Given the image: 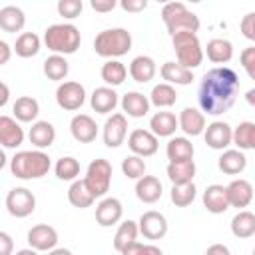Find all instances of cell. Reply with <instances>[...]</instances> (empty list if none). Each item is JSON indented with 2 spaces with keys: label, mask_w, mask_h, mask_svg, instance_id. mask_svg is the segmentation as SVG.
<instances>
[{
  "label": "cell",
  "mask_w": 255,
  "mask_h": 255,
  "mask_svg": "<svg viewBox=\"0 0 255 255\" xmlns=\"http://www.w3.org/2000/svg\"><path fill=\"white\" fill-rule=\"evenodd\" d=\"M112 163L104 157H98L94 161H90L86 175H84V185L88 187V191L96 197H104L110 191V183H112Z\"/></svg>",
  "instance_id": "obj_7"
},
{
  "label": "cell",
  "mask_w": 255,
  "mask_h": 255,
  "mask_svg": "<svg viewBox=\"0 0 255 255\" xmlns=\"http://www.w3.org/2000/svg\"><path fill=\"white\" fill-rule=\"evenodd\" d=\"M245 100H247L249 106H255V88H251V90L245 94Z\"/></svg>",
  "instance_id": "obj_56"
},
{
  "label": "cell",
  "mask_w": 255,
  "mask_h": 255,
  "mask_svg": "<svg viewBox=\"0 0 255 255\" xmlns=\"http://www.w3.org/2000/svg\"><path fill=\"white\" fill-rule=\"evenodd\" d=\"M8 100H10V88L0 80V108H4L8 104Z\"/></svg>",
  "instance_id": "obj_54"
},
{
  "label": "cell",
  "mask_w": 255,
  "mask_h": 255,
  "mask_svg": "<svg viewBox=\"0 0 255 255\" xmlns=\"http://www.w3.org/2000/svg\"><path fill=\"white\" fill-rule=\"evenodd\" d=\"M137 231H139L145 239L157 241V239L165 237V233H167V219H165L163 213L149 209V211L141 213V217H139V221H137Z\"/></svg>",
  "instance_id": "obj_10"
},
{
  "label": "cell",
  "mask_w": 255,
  "mask_h": 255,
  "mask_svg": "<svg viewBox=\"0 0 255 255\" xmlns=\"http://www.w3.org/2000/svg\"><path fill=\"white\" fill-rule=\"evenodd\" d=\"M197 195V189H195V183L189 181V183H181V185H171V191H169V199L175 207H187L193 203Z\"/></svg>",
  "instance_id": "obj_42"
},
{
  "label": "cell",
  "mask_w": 255,
  "mask_h": 255,
  "mask_svg": "<svg viewBox=\"0 0 255 255\" xmlns=\"http://www.w3.org/2000/svg\"><path fill=\"white\" fill-rule=\"evenodd\" d=\"M70 72V64L64 56H58V54H52L44 60V76L52 82H62L66 80Z\"/></svg>",
  "instance_id": "obj_37"
},
{
  "label": "cell",
  "mask_w": 255,
  "mask_h": 255,
  "mask_svg": "<svg viewBox=\"0 0 255 255\" xmlns=\"http://www.w3.org/2000/svg\"><path fill=\"white\" fill-rule=\"evenodd\" d=\"M149 104L155 106V108H171L175 102H177V92L173 86L161 82V84H155L151 88V94H149Z\"/></svg>",
  "instance_id": "obj_38"
},
{
  "label": "cell",
  "mask_w": 255,
  "mask_h": 255,
  "mask_svg": "<svg viewBox=\"0 0 255 255\" xmlns=\"http://www.w3.org/2000/svg\"><path fill=\"white\" fill-rule=\"evenodd\" d=\"M52 167L50 155L42 149H24L10 159V171L18 179H40Z\"/></svg>",
  "instance_id": "obj_2"
},
{
  "label": "cell",
  "mask_w": 255,
  "mask_h": 255,
  "mask_svg": "<svg viewBox=\"0 0 255 255\" xmlns=\"http://www.w3.org/2000/svg\"><path fill=\"white\" fill-rule=\"evenodd\" d=\"M100 76H102V80L108 84V88H114V86L124 84V80L128 78V68H126L120 60H108V62L102 66Z\"/></svg>",
  "instance_id": "obj_39"
},
{
  "label": "cell",
  "mask_w": 255,
  "mask_h": 255,
  "mask_svg": "<svg viewBox=\"0 0 255 255\" xmlns=\"http://www.w3.org/2000/svg\"><path fill=\"white\" fill-rule=\"evenodd\" d=\"M70 133L80 143H92L98 137V124L88 114H76L70 122Z\"/></svg>",
  "instance_id": "obj_15"
},
{
  "label": "cell",
  "mask_w": 255,
  "mask_h": 255,
  "mask_svg": "<svg viewBox=\"0 0 255 255\" xmlns=\"http://www.w3.org/2000/svg\"><path fill=\"white\" fill-rule=\"evenodd\" d=\"M12 112H14V120L16 122H22V124H34L38 114H40V104L36 98L32 96H20L14 106H12Z\"/></svg>",
  "instance_id": "obj_29"
},
{
  "label": "cell",
  "mask_w": 255,
  "mask_h": 255,
  "mask_svg": "<svg viewBox=\"0 0 255 255\" xmlns=\"http://www.w3.org/2000/svg\"><path fill=\"white\" fill-rule=\"evenodd\" d=\"M24 128L12 116H0V145L16 149L24 143Z\"/></svg>",
  "instance_id": "obj_18"
},
{
  "label": "cell",
  "mask_w": 255,
  "mask_h": 255,
  "mask_svg": "<svg viewBox=\"0 0 255 255\" xmlns=\"http://www.w3.org/2000/svg\"><path fill=\"white\" fill-rule=\"evenodd\" d=\"M126 135H128V118L122 112L112 114L104 124V131H102L104 143L108 147H120Z\"/></svg>",
  "instance_id": "obj_11"
},
{
  "label": "cell",
  "mask_w": 255,
  "mask_h": 255,
  "mask_svg": "<svg viewBox=\"0 0 255 255\" xmlns=\"http://www.w3.org/2000/svg\"><path fill=\"white\" fill-rule=\"evenodd\" d=\"M118 94L114 88H108V86H102V88H96L90 96V106L96 114H112L118 106Z\"/></svg>",
  "instance_id": "obj_22"
},
{
  "label": "cell",
  "mask_w": 255,
  "mask_h": 255,
  "mask_svg": "<svg viewBox=\"0 0 255 255\" xmlns=\"http://www.w3.org/2000/svg\"><path fill=\"white\" fill-rule=\"evenodd\" d=\"M54 171H56V177L62 181H76V177L80 175V161L72 155H64L56 161Z\"/></svg>",
  "instance_id": "obj_43"
},
{
  "label": "cell",
  "mask_w": 255,
  "mask_h": 255,
  "mask_svg": "<svg viewBox=\"0 0 255 255\" xmlns=\"http://www.w3.org/2000/svg\"><path fill=\"white\" fill-rule=\"evenodd\" d=\"M225 195H227L229 207L243 209L253 201V185H251V181H247L243 177L233 179L229 185H225Z\"/></svg>",
  "instance_id": "obj_16"
},
{
  "label": "cell",
  "mask_w": 255,
  "mask_h": 255,
  "mask_svg": "<svg viewBox=\"0 0 255 255\" xmlns=\"http://www.w3.org/2000/svg\"><path fill=\"white\" fill-rule=\"evenodd\" d=\"M56 10H58V14H60L62 18L74 20V18H78V16L82 14L84 2H82V0H60V2L56 4Z\"/></svg>",
  "instance_id": "obj_45"
},
{
  "label": "cell",
  "mask_w": 255,
  "mask_h": 255,
  "mask_svg": "<svg viewBox=\"0 0 255 255\" xmlns=\"http://www.w3.org/2000/svg\"><path fill=\"white\" fill-rule=\"evenodd\" d=\"M0 255H14V239L0 231Z\"/></svg>",
  "instance_id": "obj_51"
},
{
  "label": "cell",
  "mask_w": 255,
  "mask_h": 255,
  "mask_svg": "<svg viewBox=\"0 0 255 255\" xmlns=\"http://www.w3.org/2000/svg\"><path fill=\"white\" fill-rule=\"evenodd\" d=\"M6 209L12 217H28L36 209V197L28 187H14L6 195Z\"/></svg>",
  "instance_id": "obj_8"
},
{
  "label": "cell",
  "mask_w": 255,
  "mask_h": 255,
  "mask_svg": "<svg viewBox=\"0 0 255 255\" xmlns=\"http://www.w3.org/2000/svg\"><path fill=\"white\" fill-rule=\"evenodd\" d=\"M68 201H70L74 207H78V209H86V207H90L96 199H94V195L88 191V187L84 185V181H82V179H76V181H72V185H70V189H68Z\"/></svg>",
  "instance_id": "obj_41"
},
{
  "label": "cell",
  "mask_w": 255,
  "mask_h": 255,
  "mask_svg": "<svg viewBox=\"0 0 255 255\" xmlns=\"http://www.w3.org/2000/svg\"><path fill=\"white\" fill-rule=\"evenodd\" d=\"M10 58H12V46H10L8 42L0 40V66L8 64V62H10Z\"/></svg>",
  "instance_id": "obj_52"
},
{
  "label": "cell",
  "mask_w": 255,
  "mask_h": 255,
  "mask_svg": "<svg viewBox=\"0 0 255 255\" xmlns=\"http://www.w3.org/2000/svg\"><path fill=\"white\" fill-rule=\"evenodd\" d=\"M90 6H92V10L106 14V12H112V10L118 6V2H116V0H92Z\"/></svg>",
  "instance_id": "obj_50"
},
{
  "label": "cell",
  "mask_w": 255,
  "mask_h": 255,
  "mask_svg": "<svg viewBox=\"0 0 255 255\" xmlns=\"http://www.w3.org/2000/svg\"><path fill=\"white\" fill-rule=\"evenodd\" d=\"M122 255H163V251H161L157 245H151V243L143 245V243H139V241H133L131 245H128V247L122 251Z\"/></svg>",
  "instance_id": "obj_46"
},
{
  "label": "cell",
  "mask_w": 255,
  "mask_h": 255,
  "mask_svg": "<svg viewBox=\"0 0 255 255\" xmlns=\"http://www.w3.org/2000/svg\"><path fill=\"white\" fill-rule=\"evenodd\" d=\"M86 102V88L80 82H62L56 88V104L66 112H76Z\"/></svg>",
  "instance_id": "obj_9"
},
{
  "label": "cell",
  "mask_w": 255,
  "mask_h": 255,
  "mask_svg": "<svg viewBox=\"0 0 255 255\" xmlns=\"http://www.w3.org/2000/svg\"><path fill=\"white\" fill-rule=\"evenodd\" d=\"M48 255H72V251L64 249V247H54L52 251H48Z\"/></svg>",
  "instance_id": "obj_55"
},
{
  "label": "cell",
  "mask_w": 255,
  "mask_h": 255,
  "mask_svg": "<svg viewBox=\"0 0 255 255\" xmlns=\"http://www.w3.org/2000/svg\"><path fill=\"white\" fill-rule=\"evenodd\" d=\"M161 20H163L169 36H175V34H181V32L197 34V30L201 26L199 16L189 12L183 2H167V4H163Z\"/></svg>",
  "instance_id": "obj_4"
},
{
  "label": "cell",
  "mask_w": 255,
  "mask_h": 255,
  "mask_svg": "<svg viewBox=\"0 0 255 255\" xmlns=\"http://www.w3.org/2000/svg\"><path fill=\"white\" fill-rule=\"evenodd\" d=\"M239 76L227 66H217L205 72L197 90V102L201 112L209 116H221L231 110L239 94Z\"/></svg>",
  "instance_id": "obj_1"
},
{
  "label": "cell",
  "mask_w": 255,
  "mask_h": 255,
  "mask_svg": "<svg viewBox=\"0 0 255 255\" xmlns=\"http://www.w3.org/2000/svg\"><path fill=\"white\" fill-rule=\"evenodd\" d=\"M129 76L133 82L137 84H147L149 80H153L155 72H157V66H155V60L151 56H135L131 62H129Z\"/></svg>",
  "instance_id": "obj_21"
},
{
  "label": "cell",
  "mask_w": 255,
  "mask_h": 255,
  "mask_svg": "<svg viewBox=\"0 0 255 255\" xmlns=\"http://www.w3.org/2000/svg\"><path fill=\"white\" fill-rule=\"evenodd\" d=\"M177 128V118L171 112H155L149 118V131L155 137H171Z\"/></svg>",
  "instance_id": "obj_25"
},
{
  "label": "cell",
  "mask_w": 255,
  "mask_h": 255,
  "mask_svg": "<svg viewBox=\"0 0 255 255\" xmlns=\"http://www.w3.org/2000/svg\"><path fill=\"white\" fill-rule=\"evenodd\" d=\"M159 74H161L163 82L169 84V86H187V84L193 82V72L179 66L177 62H165L161 66Z\"/></svg>",
  "instance_id": "obj_31"
},
{
  "label": "cell",
  "mask_w": 255,
  "mask_h": 255,
  "mask_svg": "<svg viewBox=\"0 0 255 255\" xmlns=\"http://www.w3.org/2000/svg\"><path fill=\"white\" fill-rule=\"evenodd\" d=\"M193 143L185 135H171L165 145V155L169 161H185L193 159Z\"/></svg>",
  "instance_id": "obj_28"
},
{
  "label": "cell",
  "mask_w": 255,
  "mask_h": 255,
  "mask_svg": "<svg viewBox=\"0 0 255 255\" xmlns=\"http://www.w3.org/2000/svg\"><path fill=\"white\" fill-rule=\"evenodd\" d=\"M120 8L126 12H143L147 8V0H122Z\"/></svg>",
  "instance_id": "obj_49"
},
{
  "label": "cell",
  "mask_w": 255,
  "mask_h": 255,
  "mask_svg": "<svg viewBox=\"0 0 255 255\" xmlns=\"http://www.w3.org/2000/svg\"><path fill=\"white\" fill-rule=\"evenodd\" d=\"M128 147L131 149L133 155L137 157H149L157 151L159 143H157V137L149 131V129H133L129 135H128Z\"/></svg>",
  "instance_id": "obj_12"
},
{
  "label": "cell",
  "mask_w": 255,
  "mask_h": 255,
  "mask_svg": "<svg viewBox=\"0 0 255 255\" xmlns=\"http://www.w3.org/2000/svg\"><path fill=\"white\" fill-rule=\"evenodd\" d=\"M24 26H26V16L22 8L12 4L0 8V30L8 34H16V32H22Z\"/></svg>",
  "instance_id": "obj_30"
},
{
  "label": "cell",
  "mask_w": 255,
  "mask_h": 255,
  "mask_svg": "<svg viewBox=\"0 0 255 255\" xmlns=\"http://www.w3.org/2000/svg\"><path fill=\"white\" fill-rule=\"evenodd\" d=\"M205 255H231V251L223 243H213V245H209L205 249Z\"/></svg>",
  "instance_id": "obj_53"
},
{
  "label": "cell",
  "mask_w": 255,
  "mask_h": 255,
  "mask_svg": "<svg viewBox=\"0 0 255 255\" xmlns=\"http://www.w3.org/2000/svg\"><path fill=\"white\" fill-rule=\"evenodd\" d=\"M217 167L227 175H239L247 167V155L239 149H223L217 159Z\"/></svg>",
  "instance_id": "obj_26"
},
{
  "label": "cell",
  "mask_w": 255,
  "mask_h": 255,
  "mask_svg": "<svg viewBox=\"0 0 255 255\" xmlns=\"http://www.w3.org/2000/svg\"><path fill=\"white\" fill-rule=\"evenodd\" d=\"M6 163H8V157H6L4 149L0 147V169H4V167H6Z\"/></svg>",
  "instance_id": "obj_58"
},
{
  "label": "cell",
  "mask_w": 255,
  "mask_h": 255,
  "mask_svg": "<svg viewBox=\"0 0 255 255\" xmlns=\"http://www.w3.org/2000/svg\"><path fill=\"white\" fill-rule=\"evenodd\" d=\"M195 161L193 159H185V161H169L167 163V177L171 181V185H181V183H189L195 177Z\"/></svg>",
  "instance_id": "obj_32"
},
{
  "label": "cell",
  "mask_w": 255,
  "mask_h": 255,
  "mask_svg": "<svg viewBox=\"0 0 255 255\" xmlns=\"http://www.w3.org/2000/svg\"><path fill=\"white\" fill-rule=\"evenodd\" d=\"M14 255H38V251H34L32 247H26V249H20V251H16Z\"/></svg>",
  "instance_id": "obj_57"
},
{
  "label": "cell",
  "mask_w": 255,
  "mask_h": 255,
  "mask_svg": "<svg viewBox=\"0 0 255 255\" xmlns=\"http://www.w3.org/2000/svg\"><path fill=\"white\" fill-rule=\"evenodd\" d=\"M137 233H139L137 231V221L128 219V221L120 223V227H118V231L114 235V249L122 253L128 245H131L133 241H137Z\"/></svg>",
  "instance_id": "obj_40"
},
{
  "label": "cell",
  "mask_w": 255,
  "mask_h": 255,
  "mask_svg": "<svg viewBox=\"0 0 255 255\" xmlns=\"http://www.w3.org/2000/svg\"><path fill=\"white\" fill-rule=\"evenodd\" d=\"M28 139L36 149H46L56 141V128L46 120H36L28 131Z\"/></svg>",
  "instance_id": "obj_20"
},
{
  "label": "cell",
  "mask_w": 255,
  "mask_h": 255,
  "mask_svg": "<svg viewBox=\"0 0 255 255\" xmlns=\"http://www.w3.org/2000/svg\"><path fill=\"white\" fill-rule=\"evenodd\" d=\"M231 233L239 239H249L255 235V215L247 209H241L231 219Z\"/></svg>",
  "instance_id": "obj_35"
},
{
  "label": "cell",
  "mask_w": 255,
  "mask_h": 255,
  "mask_svg": "<svg viewBox=\"0 0 255 255\" xmlns=\"http://www.w3.org/2000/svg\"><path fill=\"white\" fill-rule=\"evenodd\" d=\"M239 28H241V32H243V36L247 40H255V14L253 12L245 14L241 24H239Z\"/></svg>",
  "instance_id": "obj_48"
},
{
  "label": "cell",
  "mask_w": 255,
  "mask_h": 255,
  "mask_svg": "<svg viewBox=\"0 0 255 255\" xmlns=\"http://www.w3.org/2000/svg\"><path fill=\"white\" fill-rule=\"evenodd\" d=\"M44 44L50 52H54L58 56H68L80 48L82 36L74 24H68V22L52 24L44 32Z\"/></svg>",
  "instance_id": "obj_3"
},
{
  "label": "cell",
  "mask_w": 255,
  "mask_h": 255,
  "mask_svg": "<svg viewBox=\"0 0 255 255\" xmlns=\"http://www.w3.org/2000/svg\"><path fill=\"white\" fill-rule=\"evenodd\" d=\"M94 50L102 58L118 60L131 50V34L126 28H108L102 30L94 40Z\"/></svg>",
  "instance_id": "obj_5"
},
{
  "label": "cell",
  "mask_w": 255,
  "mask_h": 255,
  "mask_svg": "<svg viewBox=\"0 0 255 255\" xmlns=\"http://www.w3.org/2000/svg\"><path fill=\"white\" fill-rule=\"evenodd\" d=\"M122 215H124V205L118 197H104L96 205V221L102 227H112L120 223Z\"/></svg>",
  "instance_id": "obj_17"
},
{
  "label": "cell",
  "mask_w": 255,
  "mask_h": 255,
  "mask_svg": "<svg viewBox=\"0 0 255 255\" xmlns=\"http://www.w3.org/2000/svg\"><path fill=\"white\" fill-rule=\"evenodd\" d=\"M122 171H124V175L128 177V179H139V177H143L145 175V161H143V157H137V155H126L124 159H122Z\"/></svg>",
  "instance_id": "obj_44"
},
{
  "label": "cell",
  "mask_w": 255,
  "mask_h": 255,
  "mask_svg": "<svg viewBox=\"0 0 255 255\" xmlns=\"http://www.w3.org/2000/svg\"><path fill=\"white\" fill-rule=\"evenodd\" d=\"M203 207L213 213V215H219V213H225L229 209V203H227V195H225V187L219 185V183H211L205 187L203 191Z\"/></svg>",
  "instance_id": "obj_23"
},
{
  "label": "cell",
  "mask_w": 255,
  "mask_h": 255,
  "mask_svg": "<svg viewBox=\"0 0 255 255\" xmlns=\"http://www.w3.org/2000/svg\"><path fill=\"white\" fill-rule=\"evenodd\" d=\"M177 128L185 135H201L205 129V114L197 108H183L179 118H177Z\"/></svg>",
  "instance_id": "obj_19"
},
{
  "label": "cell",
  "mask_w": 255,
  "mask_h": 255,
  "mask_svg": "<svg viewBox=\"0 0 255 255\" xmlns=\"http://www.w3.org/2000/svg\"><path fill=\"white\" fill-rule=\"evenodd\" d=\"M205 54L213 64H227L233 58V44L225 38H213L207 42Z\"/></svg>",
  "instance_id": "obj_33"
},
{
  "label": "cell",
  "mask_w": 255,
  "mask_h": 255,
  "mask_svg": "<svg viewBox=\"0 0 255 255\" xmlns=\"http://www.w3.org/2000/svg\"><path fill=\"white\" fill-rule=\"evenodd\" d=\"M149 100L147 96H143L141 92H128L124 94L122 98V110H124V116H129V118H143L149 114Z\"/></svg>",
  "instance_id": "obj_27"
},
{
  "label": "cell",
  "mask_w": 255,
  "mask_h": 255,
  "mask_svg": "<svg viewBox=\"0 0 255 255\" xmlns=\"http://www.w3.org/2000/svg\"><path fill=\"white\" fill-rule=\"evenodd\" d=\"M40 48H42L40 36L34 34V32H24V34H20V36L16 38V44H14L12 50H14L16 56H20V58H32V56H36V54L40 52Z\"/></svg>",
  "instance_id": "obj_36"
},
{
  "label": "cell",
  "mask_w": 255,
  "mask_h": 255,
  "mask_svg": "<svg viewBox=\"0 0 255 255\" xmlns=\"http://www.w3.org/2000/svg\"><path fill=\"white\" fill-rule=\"evenodd\" d=\"M161 193H163V187H161V181L155 175H143L135 181V197L143 203L159 201Z\"/></svg>",
  "instance_id": "obj_24"
},
{
  "label": "cell",
  "mask_w": 255,
  "mask_h": 255,
  "mask_svg": "<svg viewBox=\"0 0 255 255\" xmlns=\"http://www.w3.org/2000/svg\"><path fill=\"white\" fill-rule=\"evenodd\" d=\"M231 131L233 128L227 124V122H221V120H215L211 122L209 126H205L203 129V137H205V143L211 147V149H227L231 145Z\"/></svg>",
  "instance_id": "obj_13"
},
{
  "label": "cell",
  "mask_w": 255,
  "mask_h": 255,
  "mask_svg": "<svg viewBox=\"0 0 255 255\" xmlns=\"http://www.w3.org/2000/svg\"><path fill=\"white\" fill-rule=\"evenodd\" d=\"M28 245L34 251H52L58 245V231L48 223H38L28 231Z\"/></svg>",
  "instance_id": "obj_14"
},
{
  "label": "cell",
  "mask_w": 255,
  "mask_h": 255,
  "mask_svg": "<svg viewBox=\"0 0 255 255\" xmlns=\"http://www.w3.org/2000/svg\"><path fill=\"white\" fill-rule=\"evenodd\" d=\"M231 143L237 145L239 151H249L255 147V124L253 122H241L231 131Z\"/></svg>",
  "instance_id": "obj_34"
},
{
  "label": "cell",
  "mask_w": 255,
  "mask_h": 255,
  "mask_svg": "<svg viewBox=\"0 0 255 255\" xmlns=\"http://www.w3.org/2000/svg\"><path fill=\"white\" fill-rule=\"evenodd\" d=\"M239 62L243 66V70L247 72V76L251 80H255V46H247L241 56H239Z\"/></svg>",
  "instance_id": "obj_47"
},
{
  "label": "cell",
  "mask_w": 255,
  "mask_h": 255,
  "mask_svg": "<svg viewBox=\"0 0 255 255\" xmlns=\"http://www.w3.org/2000/svg\"><path fill=\"white\" fill-rule=\"evenodd\" d=\"M171 44H173V50H175V56H177V64L191 70L201 66L203 62V48H201V42L197 38V34H191V32H181V34H175L171 36Z\"/></svg>",
  "instance_id": "obj_6"
}]
</instances>
